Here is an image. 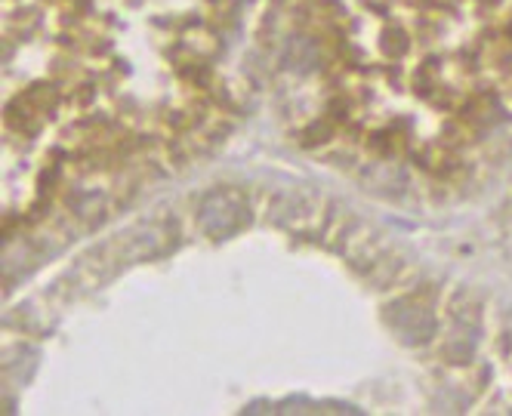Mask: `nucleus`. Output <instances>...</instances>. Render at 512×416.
Returning <instances> with one entry per match:
<instances>
[{"mask_svg":"<svg viewBox=\"0 0 512 416\" xmlns=\"http://www.w3.org/2000/svg\"><path fill=\"white\" fill-rule=\"evenodd\" d=\"M250 219L247 201L235 188H213V192L204 195L201 207H198V225L201 232L213 241H226L235 232H241Z\"/></svg>","mask_w":512,"mask_h":416,"instance_id":"obj_1","label":"nucleus"},{"mask_svg":"<svg viewBox=\"0 0 512 416\" xmlns=\"http://www.w3.org/2000/svg\"><path fill=\"white\" fill-rule=\"evenodd\" d=\"M386 324L401 339V343H408V346H423L435 333L432 315L423 306H417V302H411V299L392 302V306L386 309Z\"/></svg>","mask_w":512,"mask_h":416,"instance_id":"obj_2","label":"nucleus"},{"mask_svg":"<svg viewBox=\"0 0 512 416\" xmlns=\"http://www.w3.org/2000/svg\"><path fill=\"white\" fill-rule=\"evenodd\" d=\"M364 182H368L374 192H383V195H398L401 188H405V173L392 164H374L368 173H364Z\"/></svg>","mask_w":512,"mask_h":416,"instance_id":"obj_3","label":"nucleus"},{"mask_svg":"<svg viewBox=\"0 0 512 416\" xmlns=\"http://www.w3.org/2000/svg\"><path fill=\"white\" fill-rule=\"evenodd\" d=\"M284 62H287V68H294V71H309L318 62V50H315L312 41H306V37H294V41H290L287 50H284Z\"/></svg>","mask_w":512,"mask_h":416,"instance_id":"obj_4","label":"nucleus"}]
</instances>
